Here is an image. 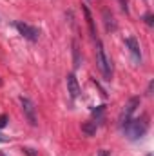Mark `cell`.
<instances>
[{
    "label": "cell",
    "instance_id": "cell-1",
    "mask_svg": "<svg viewBox=\"0 0 154 156\" xmlns=\"http://www.w3.org/2000/svg\"><path fill=\"white\" fill-rule=\"evenodd\" d=\"M94 42H96V64H98V69L102 71V75L105 76V80H111L113 78V62L107 56L102 40H94Z\"/></svg>",
    "mask_w": 154,
    "mask_h": 156
},
{
    "label": "cell",
    "instance_id": "cell-2",
    "mask_svg": "<svg viewBox=\"0 0 154 156\" xmlns=\"http://www.w3.org/2000/svg\"><path fill=\"white\" fill-rule=\"evenodd\" d=\"M123 133L131 138V140H138V138H142L145 133H147V129H149V123L145 122V118H136V120H129L123 127Z\"/></svg>",
    "mask_w": 154,
    "mask_h": 156
},
{
    "label": "cell",
    "instance_id": "cell-3",
    "mask_svg": "<svg viewBox=\"0 0 154 156\" xmlns=\"http://www.w3.org/2000/svg\"><path fill=\"white\" fill-rule=\"evenodd\" d=\"M140 104H142V100H140V96H132L125 105H123V109H121V113H120V116H118V123H120V127H123L131 118L134 115V111L140 107Z\"/></svg>",
    "mask_w": 154,
    "mask_h": 156
},
{
    "label": "cell",
    "instance_id": "cell-4",
    "mask_svg": "<svg viewBox=\"0 0 154 156\" xmlns=\"http://www.w3.org/2000/svg\"><path fill=\"white\" fill-rule=\"evenodd\" d=\"M20 104H22V111H24V116L27 118L29 125L37 127V125H38V118H37V107H35L33 100H29L27 96H20Z\"/></svg>",
    "mask_w": 154,
    "mask_h": 156
},
{
    "label": "cell",
    "instance_id": "cell-5",
    "mask_svg": "<svg viewBox=\"0 0 154 156\" xmlns=\"http://www.w3.org/2000/svg\"><path fill=\"white\" fill-rule=\"evenodd\" d=\"M13 26L18 29V33H20L24 38L31 40V42H37V40L40 38V29L35 27V26H29V24H26V22H22V20H16Z\"/></svg>",
    "mask_w": 154,
    "mask_h": 156
},
{
    "label": "cell",
    "instance_id": "cell-6",
    "mask_svg": "<svg viewBox=\"0 0 154 156\" xmlns=\"http://www.w3.org/2000/svg\"><path fill=\"white\" fill-rule=\"evenodd\" d=\"M125 47H129V53L132 55V60L136 64H142V51H140V44L136 37H127L125 38Z\"/></svg>",
    "mask_w": 154,
    "mask_h": 156
},
{
    "label": "cell",
    "instance_id": "cell-7",
    "mask_svg": "<svg viewBox=\"0 0 154 156\" xmlns=\"http://www.w3.org/2000/svg\"><path fill=\"white\" fill-rule=\"evenodd\" d=\"M65 82H67V93H69V96H71L73 100H75V98H78V96H80V83H78L75 73L67 75Z\"/></svg>",
    "mask_w": 154,
    "mask_h": 156
},
{
    "label": "cell",
    "instance_id": "cell-8",
    "mask_svg": "<svg viewBox=\"0 0 154 156\" xmlns=\"http://www.w3.org/2000/svg\"><path fill=\"white\" fill-rule=\"evenodd\" d=\"M82 9H83V15H85V20H87V26H89V31H91V35L94 37V40H96V27H94V18H93V15H91V11H89V7H87V5H83Z\"/></svg>",
    "mask_w": 154,
    "mask_h": 156
},
{
    "label": "cell",
    "instance_id": "cell-9",
    "mask_svg": "<svg viewBox=\"0 0 154 156\" xmlns=\"http://www.w3.org/2000/svg\"><path fill=\"white\" fill-rule=\"evenodd\" d=\"M96 129H98V123H96L94 120H91V122H87V123L82 125V131H83L87 136H93V134L96 133Z\"/></svg>",
    "mask_w": 154,
    "mask_h": 156
},
{
    "label": "cell",
    "instance_id": "cell-10",
    "mask_svg": "<svg viewBox=\"0 0 154 156\" xmlns=\"http://www.w3.org/2000/svg\"><path fill=\"white\" fill-rule=\"evenodd\" d=\"M103 18H105V27H107V31H114V29H116L114 18H113V15H111L107 9L103 11Z\"/></svg>",
    "mask_w": 154,
    "mask_h": 156
},
{
    "label": "cell",
    "instance_id": "cell-11",
    "mask_svg": "<svg viewBox=\"0 0 154 156\" xmlns=\"http://www.w3.org/2000/svg\"><path fill=\"white\" fill-rule=\"evenodd\" d=\"M7 122H9V116H7V115H0V129H2V127H5V125H7Z\"/></svg>",
    "mask_w": 154,
    "mask_h": 156
},
{
    "label": "cell",
    "instance_id": "cell-12",
    "mask_svg": "<svg viewBox=\"0 0 154 156\" xmlns=\"http://www.w3.org/2000/svg\"><path fill=\"white\" fill-rule=\"evenodd\" d=\"M145 22H147L149 26H152V15H151V13H147V15H145Z\"/></svg>",
    "mask_w": 154,
    "mask_h": 156
},
{
    "label": "cell",
    "instance_id": "cell-13",
    "mask_svg": "<svg viewBox=\"0 0 154 156\" xmlns=\"http://www.w3.org/2000/svg\"><path fill=\"white\" fill-rule=\"evenodd\" d=\"M98 156H109V151H105V149H102V151L98 153Z\"/></svg>",
    "mask_w": 154,
    "mask_h": 156
},
{
    "label": "cell",
    "instance_id": "cell-14",
    "mask_svg": "<svg viewBox=\"0 0 154 156\" xmlns=\"http://www.w3.org/2000/svg\"><path fill=\"white\" fill-rule=\"evenodd\" d=\"M24 151H26V153H27L29 156H37L35 153H33V149H24Z\"/></svg>",
    "mask_w": 154,
    "mask_h": 156
},
{
    "label": "cell",
    "instance_id": "cell-15",
    "mask_svg": "<svg viewBox=\"0 0 154 156\" xmlns=\"http://www.w3.org/2000/svg\"><path fill=\"white\" fill-rule=\"evenodd\" d=\"M0 142H2V144H5V142H9V140H7V138H5L4 134H0Z\"/></svg>",
    "mask_w": 154,
    "mask_h": 156
},
{
    "label": "cell",
    "instance_id": "cell-16",
    "mask_svg": "<svg viewBox=\"0 0 154 156\" xmlns=\"http://www.w3.org/2000/svg\"><path fill=\"white\" fill-rule=\"evenodd\" d=\"M147 156H152V154H151V153H149V154H147Z\"/></svg>",
    "mask_w": 154,
    "mask_h": 156
},
{
    "label": "cell",
    "instance_id": "cell-17",
    "mask_svg": "<svg viewBox=\"0 0 154 156\" xmlns=\"http://www.w3.org/2000/svg\"><path fill=\"white\" fill-rule=\"evenodd\" d=\"M0 85H2V80H0Z\"/></svg>",
    "mask_w": 154,
    "mask_h": 156
},
{
    "label": "cell",
    "instance_id": "cell-18",
    "mask_svg": "<svg viewBox=\"0 0 154 156\" xmlns=\"http://www.w3.org/2000/svg\"><path fill=\"white\" fill-rule=\"evenodd\" d=\"M0 156H2V154H0Z\"/></svg>",
    "mask_w": 154,
    "mask_h": 156
}]
</instances>
